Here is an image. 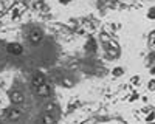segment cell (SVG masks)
<instances>
[{
	"mask_svg": "<svg viewBox=\"0 0 155 124\" xmlns=\"http://www.w3.org/2000/svg\"><path fill=\"white\" fill-rule=\"evenodd\" d=\"M137 96H138V95H137V93H134V95H132V99H130V101H135V99H137Z\"/></svg>",
	"mask_w": 155,
	"mask_h": 124,
	"instance_id": "9a60e30c",
	"label": "cell"
},
{
	"mask_svg": "<svg viewBox=\"0 0 155 124\" xmlns=\"http://www.w3.org/2000/svg\"><path fill=\"white\" fill-rule=\"evenodd\" d=\"M153 118H155V112H150V113L146 116V121H147V122H152V121H153Z\"/></svg>",
	"mask_w": 155,
	"mask_h": 124,
	"instance_id": "4fadbf2b",
	"label": "cell"
},
{
	"mask_svg": "<svg viewBox=\"0 0 155 124\" xmlns=\"http://www.w3.org/2000/svg\"><path fill=\"white\" fill-rule=\"evenodd\" d=\"M147 17H149V19H152V20L155 19V6H152V8L149 9V12H147Z\"/></svg>",
	"mask_w": 155,
	"mask_h": 124,
	"instance_id": "8fae6325",
	"label": "cell"
},
{
	"mask_svg": "<svg viewBox=\"0 0 155 124\" xmlns=\"http://www.w3.org/2000/svg\"><path fill=\"white\" fill-rule=\"evenodd\" d=\"M150 71H152V73H153V74H155V67H153V68H152V70H150Z\"/></svg>",
	"mask_w": 155,
	"mask_h": 124,
	"instance_id": "2e32d148",
	"label": "cell"
},
{
	"mask_svg": "<svg viewBox=\"0 0 155 124\" xmlns=\"http://www.w3.org/2000/svg\"><path fill=\"white\" fill-rule=\"evenodd\" d=\"M20 116V110L19 109H11L9 110V113H8V118L9 119H17Z\"/></svg>",
	"mask_w": 155,
	"mask_h": 124,
	"instance_id": "8992f818",
	"label": "cell"
},
{
	"mask_svg": "<svg viewBox=\"0 0 155 124\" xmlns=\"http://www.w3.org/2000/svg\"><path fill=\"white\" fill-rule=\"evenodd\" d=\"M42 121H44V124H53V122H54V118L50 116V115H44Z\"/></svg>",
	"mask_w": 155,
	"mask_h": 124,
	"instance_id": "9c48e42d",
	"label": "cell"
},
{
	"mask_svg": "<svg viewBox=\"0 0 155 124\" xmlns=\"http://www.w3.org/2000/svg\"><path fill=\"white\" fill-rule=\"evenodd\" d=\"M44 82H45V78H44V74L37 71V73L34 74V78H33V85H34V87H39V85H42Z\"/></svg>",
	"mask_w": 155,
	"mask_h": 124,
	"instance_id": "5b68a950",
	"label": "cell"
},
{
	"mask_svg": "<svg viewBox=\"0 0 155 124\" xmlns=\"http://www.w3.org/2000/svg\"><path fill=\"white\" fill-rule=\"evenodd\" d=\"M147 89H149L150 92H153V90H155V79H150V81H149V84H147Z\"/></svg>",
	"mask_w": 155,
	"mask_h": 124,
	"instance_id": "7c38bea8",
	"label": "cell"
},
{
	"mask_svg": "<svg viewBox=\"0 0 155 124\" xmlns=\"http://www.w3.org/2000/svg\"><path fill=\"white\" fill-rule=\"evenodd\" d=\"M36 89H37V95L39 96H48L50 95V87L44 82L42 85H39V87H36Z\"/></svg>",
	"mask_w": 155,
	"mask_h": 124,
	"instance_id": "277c9868",
	"label": "cell"
},
{
	"mask_svg": "<svg viewBox=\"0 0 155 124\" xmlns=\"http://www.w3.org/2000/svg\"><path fill=\"white\" fill-rule=\"evenodd\" d=\"M149 45H150V48H155V31L149 37Z\"/></svg>",
	"mask_w": 155,
	"mask_h": 124,
	"instance_id": "30bf717a",
	"label": "cell"
},
{
	"mask_svg": "<svg viewBox=\"0 0 155 124\" xmlns=\"http://www.w3.org/2000/svg\"><path fill=\"white\" fill-rule=\"evenodd\" d=\"M112 73H113V76H115V78H120V76H123L124 70H123L121 67H118V68H113V71H112Z\"/></svg>",
	"mask_w": 155,
	"mask_h": 124,
	"instance_id": "ba28073f",
	"label": "cell"
},
{
	"mask_svg": "<svg viewBox=\"0 0 155 124\" xmlns=\"http://www.w3.org/2000/svg\"><path fill=\"white\" fill-rule=\"evenodd\" d=\"M64 85H68V87H70V85H73V82H71L70 79H67V78H65V79H64Z\"/></svg>",
	"mask_w": 155,
	"mask_h": 124,
	"instance_id": "5bb4252c",
	"label": "cell"
},
{
	"mask_svg": "<svg viewBox=\"0 0 155 124\" xmlns=\"http://www.w3.org/2000/svg\"><path fill=\"white\" fill-rule=\"evenodd\" d=\"M28 39H30V42H33V44H39V42L44 39V33L39 30V28H33V30L30 31Z\"/></svg>",
	"mask_w": 155,
	"mask_h": 124,
	"instance_id": "6da1fadb",
	"label": "cell"
},
{
	"mask_svg": "<svg viewBox=\"0 0 155 124\" xmlns=\"http://www.w3.org/2000/svg\"><path fill=\"white\" fill-rule=\"evenodd\" d=\"M147 124H153V122H147Z\"/></svg>",
	"mask_w": 155,
	"mask_h": 124,
	"instance_id": "e0dca14e",
	"label": "cell"
},
{
	"mask_svg": "<svg viewBox=\"0 0 155 124\" xmlns=\"http://www.w3.org/2000/svg\"><path fill=\"white\" fill-rule=\"evenodd\" d=\"M23 9H25V6H23V5H20V6H16V8H14V12H12V17H17V16H20Z\"/></svg>",
	"mask_w": 155,
	"mask_h": 124,
	"instance_id": "52a82bcc",
	"label": "cell"
},
{
	"mask_svg": "<svg viewBox=\"0 0 155 124\" xmlns=\"http://www.w3.org/2000/svg\"><path fill=\"white\" fill-rule=\"evenodd\" d=\"M9 98H11V101L14 103V104H22V103L25 101L23 93L19 92V90H12V92L9 93Z\"/></svg>",
	"mask_w": 155,
	"mask_h": 124,
	"instance_id": "3957f363",
	"label": "cell"
},
{
	"mask_svg": "<svg viewBox=\"0 0 155 124\" xmlns=\"http://www.w3.org/2000/svg\"><path fill=\"white\" fill-rule=\"evenodd\" d=\"M62 2H67V0H62Z\"/></svg>",
	"mask_w": 155,
	"mask_h": 124,
	"instance_id": "ac0fdd59",
	"label": "cell"
},
{
	"mask_svg": "<svg viewBox=\"0 0 155 124\" xmlns=\"http://www.w3.org/2000/svg\"><path fill=\"white\" fill-rule=\"evenodd\" d=\"M6 51H8V53H11V54L19 56V54H22V53H23V47H22L20 44H17V42H11V44H8V45H6Z\"/></svg>",
	"mask_w": 155,
	"mask_h": 124,
	"instance_id": "7a4b0ae2",
	"label": "cell"
}]
</instances>
